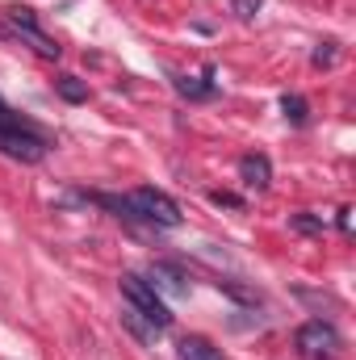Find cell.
<instances>
[{"instance_id": "52a82bcc", "label": "cell", "mask_w": 356, "mask_h": 360, "mask_svg": "<svg viewBox=\"0 0 356 360\" xmlns=\"http://www.w3.org/2000/svg\"><path fill=\"white\" fill-rule=\"evenodd\" d=\"M239 180H243L248 188H268V184H272V164H268V155H260V151L239 155Z\"/></svg>"}, {"instance_id": "e0dca14e", "label": "cell", "mask_w": 356, "mask_h": 360, "mask_svg": "<svg viewBox=\"0 0 356 360\" xmlns=\"http://www.w3.org/2000/svg\"><path fill=\"white\" fill-rule=\"evenodd\" d=\"M210 201H214V205H231V210H243V197H235V193H222V188H214V193H210Z\"/></svg>"}, {"instance_id": "ac0fdd59", "label": "cell", "mask_w": 356, "mask_h": 360, "mask_svg": "<svg viewBox=\"0 0 356 360\" xmlns=\"http://www.w3.org/2000/svg\"><path fill=\"white\" fill-rule=\"evenodd\" d=\"M340 231L352 235V210H340Z\"/></svg>"}, {"instance_id": "30bf717a", "label": "cell", "mask_w": 356, "mask_h": 360, "mask_svg": "<svg viewBox=\"0 0 356 360\" xmlns=\"http://www.w3.org/2000/svg\"><path fill=\"white\" fill-rule=\"evenodd\" d=\"M122 323H126V331H130V335H139L143 344H155V335H160V327H155V323H147L134 306H126V310H122Z\"/></svg>"}, {"instance_id": "8992f818", "label": "cell", "mask_w": 356, "mask_h": 360, "mask_svg": "<svg viewBox=\"0 0 356 360\" xmlns=\"http://www.w3.org/2000/svg\"><path fill=\"white\" fill-rule=\"evenodd\" d=\"M147 285L164 297V293H172V297H189V269L184 264H172V260H155L151 269H147Z\"/></svg>"}, {"instance_id": "7a4b0ae2", "label": "cell", "mask_w": 356, "mask_h": 360, "mask_svg": "<svg viewBox=\"0 0 356 360\" xmlns=\"http://www.w3.org/2000/svg\"><path fill=\"white\" fill-rule=\"evenodd\" d=\"M46 139L34 126H0V155L17 160V164H38L46 155Z\"/></svg>"}, {"instance_id": "3957f363", "label": "cell", "mask_w": 356, "mask_h": 360, "mask_svg": "<svg viewBox=\"0 0 356 360\" xmlns=\"http://www.w3.org/2000/svg\"><path fill=\"white\" fill-rule=\"evenodd\" d=\"M130 201H134L139 218H143V222H151V226H180V222H184L180 205L164 193V188H134V193H130Z\"/></svg>"}, {"instance_id": "9a60e30c", "label": "cell", "mask_w": 356, "mask_h": 360, "mask_svg": "<svg viewBox=\"0 0 356 360\" xmlns=\"http://www.w3.org/2000/svg\"><path fill=\"white\" fill-rule=\"evenodd\" d=\"M260 8H265V0H235V4H231V13H235L239 21H252Z\"/></svg>"}, {"instance_id": "ba28073f", "label": "cell", "mask_w": 356, "mask_h": 360, "mask_svg": "<svg viewBox=\"0 0 356 360\" xmlns=\"http://www.w3.org/2000/svg\"><path fill=\"white\" fill-rule=\"evenodd\" d=\"M177 356L180 360H222V352H218L205 335H184L177 344Z\"/></svg>"}, {"instance_id": "277c9868", "label": "cell", "mask_w": 356, "mask_h": 360, "mask_svg": "<svg viewBox=\"0 0 356 360\" xmlns=\"http://www.w3.org/2000/svg\"><path fill=\"white\" fill-rule=\"evenodd\" d=\"M8 25H13V34H17L21 42H30V46H34V55H38V59H59V55H63V46H59L51 34H42V25H38V13H34V8H8Z\"/></svg>"}, {"instance_id": "7c38bea8", "label": "cell", "mask_w": 356, "mask_h": 360, "mask_svg": "<svg viewBox=\"0 0 356 360\" xmlns=\"http://www.w3.org/2000/svg\"><path fill=\"white\" fill-rule=\"evenodd\" d=\"M55 92H59L63 101H72V105L89 101V84H84L80 76H59V80H55Z\"/></svg>"}, {"instance_id": "5b68a950", "label": "cell", "mask_w": 356, "mask_h": 360, "mask_svg": "<svg viewBox=\"0 0 356 360\" xmlns=\"http://www.w3.org/2000/svg\"><path fill=\"white\" fill-rule=\"evenodd\" d=\"M293 344H298V352H302V356L336 352V348H340V331H336L327 319H310V323H302V327H298Z\"/></svg>"}, {"instance_id": "6da1fadb", "label": "cell", "mask_w": 356, "mask_h": 360, "mask_svg": "<svg viewBox=\"0 0 356 360\" xmlns=\"http://www.w3.org/2000/svg\"><path fill=\"white\" fill-rule=\"evenodd\" d=\"M117 285H122L126 302H130L147 323H155L160 331H168V327H172V310H168V302L147 285V276H139V272H122V281H117Z\"/></svg>"}, {"instance_id": "2e32d148", "label": "cell", "mask_w": 356, "mask_h": 360, "mask_svg": "<svg viewBox=\"0 0 356 360\" xmlns=\"http://www.w3.org/2000/svg\"><path fill=\"white\" fill-rule=\"evenodd\" d=\"M310 63L314 68H331L336 63V42H319V51L310 55Z\"/></svg>"}, {"instance_id": "9c48e42d", "label": "cell", "mask_w": 356, "mask_h": 360, "mask_svg": "<svg viewBox=\"0 0 356 360\" xmlns=\"http://www.w3.org/2000/svg\"><path fill=\"white\" fill-rule=\"evenodd\" d=\"M214 289H218V293H227V297H235L239 306H260V293H256L252 285L231 281V276H214Z\"/></svg>"}, {"instance_id": "5bb4252c", "label": "cell", "mask_w": 356, "mask_h": 360, "mask_svg": "<svg viewBox=\"0 0 356 360\" xmlns=\"http://www.w3.org/2000/svg\"><path fill=\"white\" fill-rule=\"evenodd\" d=\"M289 231H298V235H323V218H314V214H289Z\"/></svg>"}, {"instance_id": "8fae6325", "label": "cell", "mask_w": 356, "mask_h": 360, "mask_svg": "<svg viewBox=\"0 0 356 360\" xmlns=\"http://www.w3.org/2000/svg\"><path fill=\"white\" fill-rule=\"evenodd\" d=\"M281 113H285V122H293V126H306V122H310V105H306V96H298V92H285V96H281Z\"/></svg>"}, {"instance_id": "4fadbf2b", "label": "cell", "mask_w": 356, "mask_h": 360, "mask_svg": "<svg viewBox=\"0 0 356 360\" xmlns=\"http://www.w3.org/2000/svg\"><path fill=\"white\" fill-rule=\"evenodd\" d=\"M177 92L180 96H189V101H210L218 84H201V80H189V76H177Z\"/></svg>"}]
</instances>
